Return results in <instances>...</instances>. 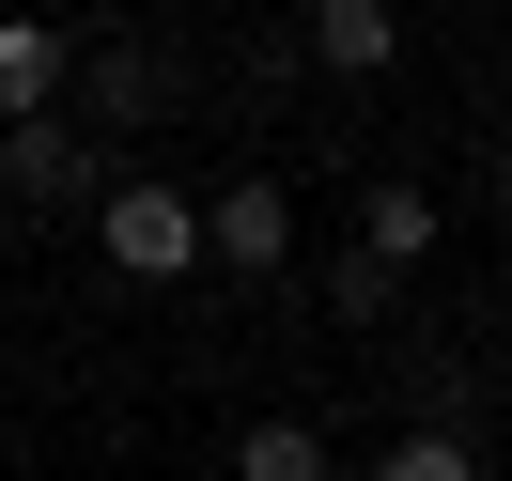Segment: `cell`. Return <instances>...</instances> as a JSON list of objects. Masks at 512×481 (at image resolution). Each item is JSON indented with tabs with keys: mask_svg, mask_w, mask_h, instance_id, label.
Masks as SVG:
<instances>
[{
	"mask_svg": "<svg viewBox=\"0 0 512 481\" xmlns=\"http://www.w3.org/2000/svg\"><path fill=\"white\" fill-rule=\"evenodd\" d=\"M311 63L326 78H388L404 63V16H388V0H311Z\"/></svg>",
	"mask_w": 512,
	"mask_h": 481,
	"instance_id": "277c9868",
	"label": "cell"
},
{
	"mask_svg": "<svg viewBox=\"0 0 512 481\" xmlns=\"http://www.w3.org/2000/svg\"><path fill=\"white\" fill-rule=\"evenodd\" d=\"M94 109H109V125H156V63H140V47H109V63H94Z\"/></svg>",
	"mask_w": 512,
	"mask_h": 481,
	"instance_id": "9c48e42d",
	"label": "cell"
},
{
	"mask_svg": "<svg viewBox=\"0 0 512 481\" xmlns=\"http://www.w3.org/2000/svg\"><path fill=\"white\" fill-rule=\"evenodd\" d=\"M94 249L125 264V280H187V264H202V202L156 187V171H109V187H94Z\"/></svg>",
	"mask_w": 512,
	"mask_h": 481,
	"instance_id": "6da1fadb",
	"label": "cell"
},
{
	"mask_svg": "<svg viewBox=\"0 0 512 481\" xmlns=\"http://www.w3.org/2000/svg\"><path fill=\"white\" fill-rule=\"evenodd\" d=\"M388 295H404V280H388V264H357V249H342V264H326V311H342V326H373V311H388Z\"/></svg>",
	"mask_w": 512,
	"mask_h": 481,
	"instance_id": "30bf717a",
	"label": "cell"
},
{
	"mask_svg": "<svg viewBox=\"0 0 512 481\" xmlns=\"http://www.w3.org/2000/svg\"><path fill=\"white\" fill-rule=\"evenodd\" d=\"M47 94H63V32H47V16H0V125L47 109Z\"/></svg>",
	"mask_w": 512,
	"mask_h": 481,
	"instance_id": "5b68a950",
	"label": "cell"
},
{
	"mask_svg": "<svg viewBox=\"0 0 512 481\" xmlns=\"http://www.w3.org/2000/svg\"><path fill=\"white\" fill-rule=\"evenodd\" d=\"M233 481H326V435H311V419H249Z\"/></svg>",
	"mask_w": 512,
	"mask_h": 481,
	"instance_id": "52a82bcc",
	"label": "cell"
},
{
	"mask_svg": "<svg viewBox=\"0 0 512 481\" xmlns=\"http://www.w3.org/2000/svg\"><path fill=\"white\" fill-rule=\"evenodd\" d=\"M202 264H233V280H280L295 264V187L280 171H233V187L202 202Z\"/></svg>",
	"mask_w": 512,
	"mask_h": 481,
	"instance_id": "3957f363",
	"label": "cell"
},
{
	"mask_svg": "<svg viewBox=\"0 0 512 481\" xmlns=\"http://www.w3.org/2000/svg\"><path fill=\"white\" fill-rule=\"evenodd\" d=\"M373 481H481V450H466V435H388Z\"/></svg>",
	"mask_w": 512,
	"mask_h": 481,
	"instance_id": "ba28073f",
	"label": "cell"
},
{
	"mask_svg": "<svg viewBox=\"0 0 512 481\" xmlns=\"http://www.w3.org/2000/svg\"><path fill=\"white\" fill-rule=\"evenodd\" d=\"M419 249H435V202H419V187H373V218H357V264L419 280Z\"/></svg>",
	"mask_w": 512,
	"mask_h": 481,
	"instance_id": "8992f818",
	"label": "cell"
},
{
	"mask_svg": "<svg viewBox=\"0 0 512 481\" xmlns=\"http://www.w3.org/2000/svg\"><path fill=\"white\" fill-rule=\"evenodd\" d=\"M0 187L32 202V218H94V187H109V156L63 125V109H16L0 125Z\"/></svg>",
	"mask_w": 512,
	"mask_h": 481,
	"instance_id": "7a4b0ae2",
	"label": "cell"
}]
</instances>
